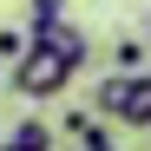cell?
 <instances>
[{"mask_svg": "<svg viewBox=\"0 0 151 151\" xmlns=\"http://www.w3.org/2000/svg\"><path fill=\"white\" fill-rule=\"evenodd\" d=\"M27 46H33V27H0V59H20V53H27Z\"/></svg>", "mask_w": 151, "mask_h": 151, "instance_id": "8992f818", "label": "cell"}, {"mask_svg": "<svg viewBox=\"0 0 151 151\" xmlns=\"http://www.w3.org/2000/svg\"><path fill=\"white\" fill-rule=\"evenodd\" d=\"M112 66H118V72H138V66H145V46H138V40H118V46H112Z\"/></svg>", "mask_w": 151, "mask_h": 151, "instance_id": "52a82bcc", "label": "cell"}, {"mask_svg": "<svg viewBox=\"0 0 151 151\" xmlns=\"http://www.w3.org/2000/svg\"><path fill=\"white\" fill-rule=\"evenodd\" d=\"M72 72H79V66H72V59L59 53V46L33 40L27 53L13 59V92H20V99H59V92L72 86Z\"/></svg>", "mask_w": 151, "mask_h": 151, "instance_id": "6da1fadb", "label": "cell"}, {"mask_svg": "<svg viewBox=\"0 0 151 151\" xmlns=\"http://www.w3.org/2000/svg\"><path fill=\"white\" fill-rule=\"evenodd\" d=\"M125 99H132V72H118V66H112L105 79L92 86V105L105 112V118H125Z\"/></svg>", "mask_w": 151, "mask_h": 151, "instance_id": "7a4b0ae2", "label": "cell"}, {"mask_svg": "<svg viewBox=\"0 0 151 151\" xmlns=\"http://www.w3.org/2000/svg\"><path fill=\"white\" fill-rule=\"evenodd\" d=\"M7 145L13 151H46V145H53V125H46V118H27V125H13Z\"/></svg>", "mask_w": 151, "mask_h": 151, "instance_id": "5b68a950", "label": "cell"}, {"mask_svg": "<svg viewBox=\"0 0 151 151\" xmlns=\"http://www.w3.org/2000/svg\"><path fill=\"white\" fill-rule=\"evenodd\" d=\"M40 40H46V46H59V53H66L72 66H86V53H92V46H86V33L72 27V20H53V27H46Z\"/></svg>", "mask_w": 151, "mask_h": 151, "instance_id": "277c9868", "label": "cell"}, {"mask_svg": "<svg viewBox=\"0 0 151 151\" xmlns=\"http://www.w3.org/2000/svg\"><path fill=\"white\" fill-rule=\"evenodd\" d=\"M105 112L99 105H86V112H66V138H79V145H92V151H105L112 145V125H99Z\"/></svg>", "mask_w": 151, "mask_h": 151, "instance_id": "3957f363", "label": "cell"}]
</instances>
